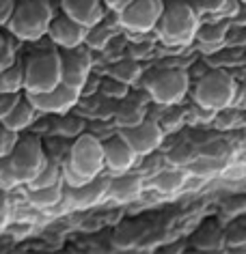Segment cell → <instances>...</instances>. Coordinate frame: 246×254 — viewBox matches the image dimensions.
<instances>
[{
  "instance_id": "cell-1",
  "label": "cell",
  "mask_w": 246,
  "mask_h": 254,
  "mask_svg": "<svg viewBox=\"0 0 246 254\" xmlns=\"http://www.w3.org/2000/svg\"><path fill=\"white\" fill-rule=\"evenodd\" d=\"M199 26L201 15L194 11L190 0H166L154 33L164 46L184 48L197 39Z\"/></svg>"
},
{
  "instance_id": "cell-2",
  "label": "cell",
  "mask_w": 246,
  "mask_h": 254,
  "mask_svg": "<svg viewBox=\"0 0 246 254\" xmlns=\"http://www.w3.org/2000/svg\"><path fill=\"white\" fill-rule=\"evenodd\" d=\"M104 147L95 136L80 134L69 149L67 160L61 164L63 183L69 188H78L82 183L95 179L104 170Z\"/></svg>"
},
{
  "instance_id": "cell-3",
  "label": "cell",
  "mask_w": 246,
  "mask_h": 254,
  "mask_svg": "<svg viewBox=\"0 0 246 254\" xmlns=\"http://www.w3.org/2000/svg\"><path fill=\"white\" fill-rule=\"evenodd\" d=\"M52 17L54 13L48 0H20L15 2L7 28L20 41H37L48 35Z\"/></svg>"
},
{
  "instance_id": "cell-4",
  "label": "cell",
  "mask_w": 246,
  "mask_h": 254,
  "mask_svg": "<svg viewBox=\"0 0 246 254\" xmlns=\"http://www.w3.org/2000/svg\"><path fill=\"white\" fill-rule=\"evenodd\" d=\"M238 97V82L225 69H212L201 75L197 86L192 88L194 104L205 110L218 112L223 108H231Z\"/></svg>"
},
{
  "instance_id": "cell-5",
  "label": "cell",
  "mask_w": 246,
  "mask_h": 254,
  "mask_svg": "<svg viewBox=\"0 0 246 254\" xmlns=\"http://www.w3.org/2000/svg\"><path fill=\"white\" fill-rule=\"evenodd\" d=\"M143 86L156 104L171 108L184 101L188 88H190V78L184 69L177 67L151 69L149 73H145Z\"/></svg>"
},
{
  "instance_id": "cell-6",
  "label": "cell",
  "mask_w": 246,
  "mask_h": 254,
  "mask_svg": "<svg viewBox=\"0 0 246 254\" xmlns=\"http://www.w3.org/2000/svg\"><path fill=\"white\" fill-rule=\"evenodd\" d=\"M61 82L63 71L59 50H41L24 61V91L28 95L52 91Z\"/></svg>"
},
{
  "instance_id": "cell-7",
  "label": "cell",
  "mask_w": 246,
  "mask_h": 254,
  "mask_svg": "<svg viewBox=\"0 0 246 254\" xmlns=\"http://www.w3.org/2000/svg\"><path fill=\"white\" fill-rule=\"evenodd\" d=\"M48 164L43 144L37 136L20 138L13 151L7 155V168L17 186H28Z\"/></svg>"
},
{
  "instance_id": "cell-8",
  "label": "cell",
  "mask_w": 246,
  "mask_h": 254,
  "mask_svg": "<svg viewBox=\"0 0 246 254\" xmlns=\"http://www.w3.org/2000/svg\"><path fill=\"white\" fill-rule=\"evenodd\" d=\"M164 11V0H134L125 11L117 15V24L128 33L149 35Z\"/></svg>"
},
{
  "instance_id": "cell-9",
  "label": "cell",
  "mask_w": 246,
  "mask_h": 254,
  "mask_svg": "<svg viewBox=\"0 0 246 254\" xmlns=\"http://www.w3.org/2000/svg\"><path fill=\"white\" fill-rule=\"evenodd\" d=\"M91 69H93V59L89 48L80 46L74 50H61V71H63V82L78 91H84L86 82L91 80Z\"/></svg>"
},
{
  "instance_id": "cell-10",
  "label": "cell",
  "mask_w": 246,
  "mask_h": 254,
  "mask_svg": "<svg viewBox=\"0 0 246 254\" xmlns=\"http://www.w3.org/2000/svg\"><path fill=\"white\" fill-rule=\"evenodd\" d=\"M80 95H82V91L61 82L52 91L33 93V95L26 93V97L30 99V104L39 110V114H61L63 117V114H67L80 101Z\"/></svg>"
},
{
  "instance_id": "cell-11",
  "label": "cell",
  "mask_w": 246,
  "mask_h": 254,
  "mask_svg": "<svg viewBox=\"0 0 246 254\" xmlns=\"http://www.w3.org/2000/svg\"><path fill=\"white\" fill-rule=\"evenodd\" d=\"M119 134L130 142V147L136 151L138 157H147L164 142V134H166V131L158 125V121L143 119L141 123L134 127H123Z\"/></svg>"
},
{
  "instance_id": "cell-12",
  "label": "cell",
  "mask_w": 246,
  "mask_h": 254,
  "mask_svg": "<svg viewBox=\"0 0 246 254\" xmlns=\"http://www.w3.org/2000/svg\"><path fill=\"white\" fill-rule=\"evenodd\" d=\"M108 186H110V179H104L102 175L82 183L78 188L65 186V200L63 202L72 209H91L99 205V202L108 200Z\"/></svg>"
},
{
  "instance_id": "cell-13",
  "label": "cell",
  "mask_w": 246,
  "mask_h": 254,
  "mask_svg": "<svg viewBox=\"0 0 246 254\" xmlns=\"http://www.w3.org/2000/svg\"><path fill=\"white\" fill-rule=\"evenodd\" d=\"M86 33H89V28H86L84 24L72 20V17H67L65 13L59 17H52L50 28H48L50 39H52V43L59 50H74V48L84 46Z\"/></svg>"
},
{
  "instance_id": "cell-14",
  "label": "cell",
  "mask_w": 246,
  "mask_h": 254,
  "mask_svg": "<svg viewBox=\"0 0 246 254\" xmlns=\"http://www.w3.org/2000/svg\"><path fill=\"white\" fill-rule=\"evenodd\" d=\"M102 147H104V166L108 168L110 173L123 175L134 168L138 155L121 134L108 138L106 142H102Z\"/></svg>"
},
{
  "instance_id": "cell-15",
  "label": "cell",
  "mask_w": 246,
  "mask_h": 254,
  "mask_svg": "<svg viewBox=\"0 0 246 254\" xmlns=\"http://www.w3.org/2000/svg\"><path fill=\"white\" fill-rule=\"evenodd\" d=\"M61 9L67 17L84 24L86 28L99 24L106 15L102 0H61Z\"/></svg>"
},
{
  "instance_id": "cell-16",
  "label": "cell",
  "mask_w": 246,
  "mask_h": 254,
  "mask_svg": "<svg viewBox=\"0 0 246 254\" xmlns=\"http://www.w3.org/2000/svg\"><path fill=\"white\" fill-rule=\"evenodd\" d=\"M143 194V179L138 175H119L117 179H110L108 186V200L115 202H132L141 198Z\"/></svg>"
},
{
  "instance_id": "cell-17",
  "label": "cell",
  "mask_w": 246,
  "mask_h": 254,
  "mask_svg": "<svg viewBox=\"0 0 246 254\" xmlns=\"http://www.w3.org/2000/svg\"><path fill=\"white\" fill-rule=\"evenodd\" d=\"M192 248L199 252H220L223 248H227L225 231L216 222H205V224H201L197 228V233H194Z\"/></svg>"
},
{
  "instance_id": "cell-18",
  "label": "cell",
  "mask_w": 246,
  "mask_h": 254,
  "mask_svg": "<svg viewBox=\"0 0 246 254\" xmlns=\"http://www.w3.org/2000/svg\"><path fill=\"white\" fill-rule=\"evenodd\" d=\"M37 117H39V110L30 104V99L26 97V95H22L20 101L13 106V110H11L7 117L2 119V123L9 127L11 131H24L26 127H30L37 121Z\"/></svg>"
},
{
  "instance_id": "cell-19",
  "label": "cell",
  "mask_w": 246,
  "mask_h": 254,
  "mask_svg": "<svg viewBox=\"0 0 246 254\" xmlns=\"http://www.w3.org/2000/svg\"><path fill=\"white\" fill-rule=\"evenodd\" d=\"M63 200H65V183L63 181L54 183V186H48V188L28 190V202L37 209H43V211L59 207Z\"/></svg>"
},
{
  "instance_id": "cell-20",
  "label": "cell",
  "mask_w": 246,
  "mask_h": 254,
  "mask_svg": "<svg viewBox=\"0 0 246 254\" xmlns=\"http://www.w3.org/2000/svg\"><path fill=\"white\" fill-rule=\"evenodd\" d=\"M229 26V20H210L207 24H201L197 30V41L210 46V50H218L227 39Z\"/></svg>"
},
{
  "instance_id": "cell-21",
  "label": "cell",
  "mask_w": 246,
  "mask_h": 254,
  "mask_svg": "<svg viewBox=\"0 0 246 254\" xmlns=\"http://www.w3.org/2000/svg\"><path fill=\"white\" fill-rule=\"evenodd\" d=\"M143 226L138 222H123L121 226L115 228L112 233V248L117 250H132L138 248V244L143 241Z\"/></svg>"
},
{
  "instance_id": "cell-22",
  "label": "cell",
  "mask_w": 246,
  "mask_h": 254,
  "mask_svg": "<svg viewBox=\"0 0 246 254\" xmlns=\"http://www.w3.org/2000/svg\"><path fill=\"white\" fill-rule=\"evenodd\" d=\"M188 181V175L186 170H179V168H168V170H160L156 177H154V188L162 194H173L181 190Z\"/></svg>"
},
{
  "instance_id": "cell-23",
  "label": "cell",
  "mask_w": 246,
  "mask_h": 254,
  "mask_svg": "<svg viewBox=\"0 0 246 254\" xmlns=\"http://www.w3.org/2000/svg\"><path fill=\"white\" fill-rule=\"evenodd\" d=\"M24 91V63H13L0 71V93H22Z\"/></svg>"
},
{
  "instance_id": "cell-24",
  "label": "cell",
  "mask_w": 246,
  "mask_h": 254,
  "mask_svg": "<svg viewBox=\"0 0 246 254\" xmlns=\"http://www.w3.org/2000/svg\"><path fill=\"white\" fill-rule=\"evenodd\" d=\"M110 78H115L119 82H123V84H136L138 80H141V75H143V69L141 65H138L136 61H121V63H117L115 67H110V71H108Z\"/></svg>"
},
{
  "instance_id": "cell-25",
  "label": "cell",
  "mask_w": 246,
  "mask_h": 254,
  "mask_svg": "<svg viewBox=\"0 0 246 254\" xmlns=\"http://www.w3.org/2000/svg\"><path fill=\"white\" fill-rule=\"evenodd\" d=\"M63 181V170H61V164L54 162V160H48V164L43 166V170L35 177L33 181L28 183V190H37V188H48V186H54V183Z\"/></svg>"
},
{
  "instance_id": "cell-26",
  "label": "cell",
  "mask_w": 246,
  "mask_h": 254,
  "mask_svg": "<svg viewBox=\"0 0 246 254\" xmlns=\"http://www.w3.org/2000/svg\"><path fill=\"white\" fill-rule=\"evenodd\" d=\"M112 39V33L108 26H102V22L95 24V26L89 28V33H86V39H84V46L89 50H104L106 46L110 43Z\"/></svg>"
},
{
  "instance_id": "cell-27",
  "label": "cell",
  "mask_w": 246,
  "mask_h": 254,
  "mask_svg": "<svg viewBox=\"0 0 246 254\" xmlns=\"http://www.w3.org/2000/svg\"><path fill=\"white\" fill-rule=\"evenodd\" d=\"M188 170H190L192 175L201 177V179H205V177H212V175H216L220 170V160H212V157L199 155L197 160L188 166Z\"/></svg>"
},
{
  "instance_id": "cell-28",
  "label": "cell",
  "mask_w": 246,
  "mask_h": 254,
  "mask_svg": "<svg viewBox=\"0 0 246 254\" xmlns=\"http://www.w3.org/2000/svg\"><path fill=\"white\" fill-rule=\"evenodd\" d=\"M225 244L231 248H240L246 244V220L233 222L225 231Z\"/></svg>"
},
{
  "instance_id": "cell-29",
  "label": "cell",
  "mask_w": 246,
  "mask_h": 254,
  "mask_svg": "<svg viewBox=\"0 0 246 254\" xmlns=\"http://www.w3.org/2000/svg\"><path fill=\"white\" fill-rule=\"evenodd\" d=\"M82 131H84V121L78 117H69V114H63L61 123H59V134L69 136V138H78Z\"/></svg>"
},
{
  "instance_id": "cell-30",
  "label": "cell",
  "mask_w": 246,
  "mask_h": 254,
  "mask_svg": "<svg viewBox=\"0 0 246 254\" xmlns=\"http://www.w3.org/2000/svg\"><path fill=\"white\" fill-rule=\"evenodd\" d=\"M128 84H123V82H119L115 78H106L99 82V91H102V95H106V97H112V99H123L125 95H128Z\"/></svg>"
},
{
  "instance_id": "cell-31",
  "label": "cell",
  "mask_w": 246,
  "mask_h": 254,
  "mask_svg": "<svg viewBox=\"0 0 246 254\" xmlns=\"http://www.w3.org/2000/svg\"><path fill=\"white\" fill-rule=\"evenodd\" d=\"M240 123V112L233 110V108H223V110L214 112V125L218 129H231Z\"/></svg>"
},
{
  "instance_id": "cell-32",
  "label": "cell",
  "mask_w": 246,
  "mask_h": 254,
  "mask_svg": "<svg viewBox=\"0 0 246 254\" xmlns=\"http://www.w3.org/2000/svg\"><path fill=\"white\" fill-rule=\"evenodd\" d=\"M17 140H20V134H17V131H11L9 127L0 121V157H7L11 151H13Z\"/></svg>"
},
{
  "instance_id": "cell-33",
  "label": "cell",
  "mask_w": 246,
  "mask_h": 254,
  "mask_svg": "<svg viewBox=\"0 0 246 254\" xmlns=\"http://www.w3.org/2000/svg\"><path fill=\"white\" fill-rule=\"evenodd\" d=\"M199 157V151L192 147H177L173 149V153L168 155V162H173V166H190V164Z\"/></svg>"
},
{
  "instance_id": "cell-34",
  "label": "cell",
  "mask_w": 246,
  "mask_h": 254,
  "mask_svg": "<svg viewBox=\"0 0 246 254\" xmlns=\"http://www.w3.org/2000/svg\"><path fill=\"white\" fill-rule=\"evenodd\" d=\"M15 50L17 46H13L4 35H0V71L15 63Z\"/></svg>"
},
{
  "instance_id": "cell-35",
  "label": "cell",
  "mask_w": 246,
  "mask_h": 254,
  "mask_svg": "<svg viewBox=\"0 0 246 254\" xmlns=\"http://www.w3.org/2000/svg\"><path fill=\"white\" fill-rule=\"evenodd\" d=\"M190 4L194 7L199 15H218V11L223 9L225 0H190Z\"/></svg>"
},
{
  "instance_id": "cell-36",
  "label": "cell",
  "mask_w": 246,
  "mask_h": 254,
  "mask_svg": "<svg viewBox=\"0 0 246 254\" xmlns=\"http://www.w3.org/2000/svg\"><path fill=\"white\" fill-rule=\"evenodd\" d=\"M223 213L227 218H238L246 213V196H233L223 205Z\"/></svg>"
},
{
  "instance_id": "cell-37",
  "label": "cell",
  "mask_w": 246,
  "mask_h": 254,
  "mask_svg": "<svg viewBox=\"0 0 246 254\" xmlns=\"http://www.w3.org/2000/svg\"><path fill=\"white\" fill-rule=\"evenodd\" d=\"M117 121L121 127H134L143 121V114H141V110H136V108H125V110L119 112Z\"/></svg>"
},
{
  "instance_id": "cell-38",
  "label": "cell",
  "mask_w": 246,
  "mask_h": 254,
  "mask_svg": "<svg viewBox=\"0 0 246 254\" xmlns=\"http://www.w3.org/2000/svg\"><path fill=\"white\" fill-rule=\"evenodd\" d=\"M22 93H0V121L13 110V106L20 101Z\"/></svg>"
},
{
  "instance_id": "cell-39",
  "label": "cell",
  "mask_w": 246,
  "mask_h": 254,
  "mask_svg": "<svg viewBox=\"0 0 246 254\" xmlns=\"http://www.w3.org/2000/svg\"><path fill=\"white\" fill-rule=\"evenodd\" d=\"M181 119H184L181 112H168V114H162V119L158 121V125H160L164 131H173L177 125H181Z\"/></svg>"
},
{
  "instance_id": "cell-40",
  "label": "cell",
  "mask_w": 246,
  "mask_h": 254,
  "mask_svg": "<svg viewBox=\"0 0 246 254\" xmlns=\"http://www.w3.org/2000/svg\"><path fill=\"white\" fill-rule=\"evenodd\" d=\"M15 186L17 183L13 181V177L9 175V168H7V157H0V190H11Z\"/></svg>"
},
{
  "instance_id": "cell-41",
  "label": "cell",
  "mask_w": 246,
  "mask_h": 254,
  "mask_svg": "<svg viewBox=\"0 0 246 254\" xmlns=\"http://www.w3.org/2000/svg\"><path fill=\"white\" fill-rule=\"evenodd\" d=\"M225 43H229V46H246V30L238 26H229Z\"/></svg>"
},
{
  "instance_id": "cell-42",
  "label": "cell",
  "mask_w": 246,
  "mask_h": 254,
  "mask_svg": "<svg viewBox=\"0 0 246 254\" xmlns=\"http://www.w3.org/2000/svg\"><path fill=\"white\" fill-rule=\"evenodd\" d=\"M9 218H11V207H9V198L0 192V233L7 228L9 224Z\"/></svg>"
},
{
  "instance_id": "cell-43",
  "label": "cell",
  "mask_w": 246,
  "mask_h": 254,
  "mask_svg": "<svg viewBox=\"0 0 246 254\" xmlns=\"http://www.w3.org/2000/svg\"><path fill=\"white\" fill-rule=\"evenodd\" d=\"M132 2H134V0H102L104 9H106V11H112L115 15H119L121 11H125Z\"/></svg>"
},
{
  "instance_id": "cell-44",
  "label": "cell",
  "mask_w": 246,
  "mask_h": 254,
  "mask_svg": "<svg viewBox=\"0 0 246 254\" xmlns=\"http://www.w3.org/2000/svg\"><path fill=\"white\" fill-rule=\"evenodd\" d=\"M13 9H15V0H0V26H7Z\"/></svg>"
},
{
  "instance_id": "cell-45",
  "label": "cell",
  "mask_w": 246,
  "mask_h": 254,
  "mask_svg": "<svg viewBox=\"0 0 246 254\" xmlns=\"http://www.w3.org/2000/svg\"><path fill=\"white\" fill-rule=\"evenodd\" d=\"M231 26H238V28H246V4H242V7L238 9V13L229 20Z\"/></svg>"
},
{
  "instance_id": "cell-46",
  "label": "cell",
  "mask_w": 246,
  "mask_h": 254,
  "mask_svg": "<svg viewBox=\"0 0 246 254\" xmlns=\"http://www.w3.org/2000/svg\"><path fill=\"white\" fill-rule=\"evenodd\" d=\"M240 2H242V4H246V0H240Z\"/></svg>"
}]
</instances>
